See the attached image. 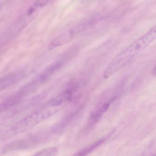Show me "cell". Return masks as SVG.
I'll list each match as a JSON object with an SVG mask.
<instances>
[{
  "mask_svg": "<svg viewBox=\"0 0 156 156\" xmlns=\"http://www.w3.org/2000/svg\"><path fill=\"white\" fill-rule=\"evenodd\" d=\"M19 78L16 74H9L2 77L0 78V92L16 83Z\"/></svg>",
  "mask_w": 156,
  "mask_h": 156,
  "instance_id": "5",
  "label": "cell"
},
{
  "mask_svg": "<svg viewBox=\"0 0 156 156\" xmlns=\"http://www.w3.org/2000/svg\"><path fill=\"white\" fill-rule=\"evenodd\" d=\"M25 96L24 93L21 90L5 100L0 103V114L18 104Z\"/></svg>",
  "mask_w": 156,
  "mask_h": 156,
  "instance_id": "3",
  "label": "cell"
},
{
  "mask_svg": "<svg viewBox=\"0 0 156 156\" xmlns=\"http://www.w3.org/2000/svg\"><path fill=\"white\" fill-rule=\"evenodd\" d=\"M154 156H156V155H154Z\"/></svg>",
  "mask_w": 156,
  "mask_h": 156,
  "instance_id": "8",
  "label": "cell"
},
{
  "mask_svg": "<svg viewBox=\"0 0 156 156\" xmlns=\"http://www.w3.org/2000/svg\"><path fill=\"white\" fill-rule=\"evenodd\" d=\"M58 153V148L55 147L46 148L32 156H56Z\"/></svg>",
  "mask_w": 156,
  "mask_h": 156,
  "instance_id": "6",
  "label": "cell"
},
{
  "mask_svg": "<svg viewBox=\"0 0 156 156\" xmlns=\"http://www.w3.org/2000/svg\"><path fill=\"white\" fill-rule=\"evenodd\" d=\"M59 110L60 107L54 106L48 102L12 125L4 133L3 139L6 140L30 130L55 114Z\"/></svg>",
  "mask_w": 156,
  "mask_h": 156,
  "instance_id": "2",
  "label": "cell"
},
{
  "mask_svg": "<svg viewBox=\"0 0 156 156\" xmlns=\"http://www.w3.org/2000/svg\"><path fill=\"white\" fill-rule=\"evenodd\" d=\"M156 39V25L117 55L108 65L103 77L107 79L130 63Z\"/></svg>",
  "mask_w": 156,
  "mask_h": 156,
  "instance_id": "1",
  "label": "cell"
},
{
  "mask_svg": "<svg viewBox=\"0 0 156 156\" xmlns=\"http://www.w3.org/2000/svg\"><path fill=\"white\" fill-rule=\"evenodd\" d=\"M75 34V31L74 30H70L66 33H63L55 38L50 43L48 46V48L50 50H51L66 43L68 40L71 39V38Z\"/></svg>",
  "mask_w": 156,
  "mask_h": 156,
  "instance_id": "4",
  "label": "cell"
},
{
  "mask_svg": "<svg viewBox=\"0 0 156 156\" xmlns=\"http://www.w3.org/2000/svg\"><path fill=\"white\" fill-rule=\"evenodd\" d=\"M49 2V1H37L34 4V7L35 8L36 7H42V6H44L48 4Z\"/></svg>",
  "mask_w": 156,
  "mask_h": 156,
  "instance_id": "7",
  "label": "cell"
}]
</instances>
